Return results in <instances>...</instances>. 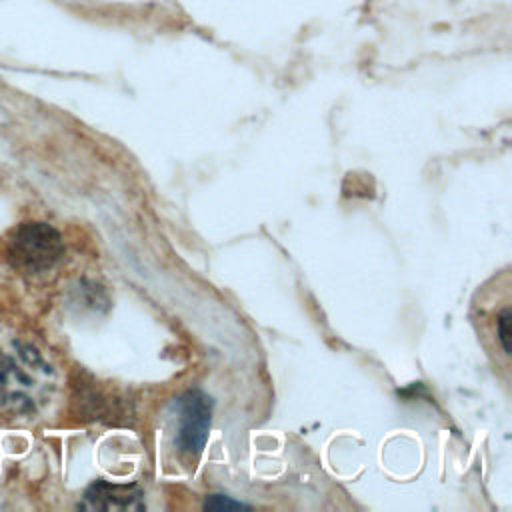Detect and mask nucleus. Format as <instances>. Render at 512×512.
<instances>
[{"mask_svg":"<svg viewBox=\"0 0 512 512\" xmlns=\"http://www.w3.org/2000/svg\"><path fill=\"white\" fill-rule=\"evenodd\" d=\"M64 254L62 236L46 222H24L16 226L4 248L6 262L20 274L50 270Z\"/></svg>","mask_w":512,"mask_h":512,"instance_id":"nucleus-1","label":"nucleus"},{"mask_svg":"<svg viewBox=\"0 0 512 512\" xmlns=\"http://www.w3.org/2000/svg\"><path fill=\"white\" fill-rule=\"evenodd\" d=\"M176 436L174 446L178 452L190 458H198L206 446L210 416H212V400L200 390H188L176 398L172 404Z\"/></svg>","mask_w":512,"mask_h":512,"instance_id":"nucleus-2","label":"nucleus"},{"mask_svg":"<svg viewBox=\"0 0 512 512\" xmlns=\"http://www.w3.org/2000/svg\"><path fill=\"white\" fill-rule=\"evenodd\" d=\"M82 510H142V490L134 484H110L104 480L94 482L82 498Z\"/></svg>","mask_w":512,"mask_h":512,"instance_id":"nucleus-3","label":"nucleus"},{"mask_svg":"<svg viewBox=\"0 0 512 512\" xmlns=\"http://www.w3.org/2000/svg\"><path fill=\"white\" fill-rule=\"evenodd\" d=\"M204 508H218V510H226V508H246L244 502L240 500H234L226 494H210L206 500H204Z\"/></svg>","mask_w":512,"mask_h":512,"instance_id":"nucleus-4","label":"nucleus"}]
</instances>
